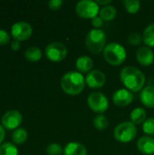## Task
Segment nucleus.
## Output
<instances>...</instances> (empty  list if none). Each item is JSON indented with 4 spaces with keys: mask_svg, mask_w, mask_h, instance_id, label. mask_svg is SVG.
I'll list each match as a JSON object with an SVG mask.
<instances>
[{
    "mask_svg": "<svg viewBox=\"0 0 154 155\" xmlns=\"http://www.w3.org/2000/svg\"><path fill=\"white\" fill-rule=\"evenodd\" d=\"M123 4L125 9L130 14H136L141 8V2L139 0H125Z\"/></svg>",
    "mask_w": 154,
    "mask_h": 155,
    "instance_id": "nucleus-25",
    "label": "nucleus"
},
{
    "mask_svg": "<svg viewBox=\"0 0 154 155\" xmlns=\"http://www.w3.org/2000/svg\"><path fill=\"white\" fill-rule=\"evenodd\" d=\"M143 130L146 134L154 136V117L148 118L143 125Z\"/></svg>",
    "mask_w": 154,
    "mask_h": 155,
    "instance_id": "nucleus-26",
    "label": "nucleus"
},
{
    "mask_svg": "<svg viewBox=\"0 0 154 155\" xmlns=\"http://www.w3.org/2000/svg\"><path fill=\"white\" fill-rule=\"evenodd\" d=\"M85 79L78 72H68L61 79L63 91L69 95H78L85 87Z\"/></svg>",
    "mask_w": 154,
    "mask_h": 155,
    "instance_id": "nucleus-2",
    "label": "nucleus"
},
{
    "mask_svg": "<svg viewBox=\"0 0 154 155\" xmlns=\"http://www.w3.org/2000/svg\"><path fill=\"white\" fill-rule=\"evenodd\" d=\"M141 102L148 108H154V87H144L140 95Z\"/></svg>",
    "mask_w": 154,
    "mask_h": 155,
    "instance_id": "nucleus-16",
    "label": "nucleus"
},
{
    "mask_svg": "<svg viewBox=\"0 0 154 155\" xmlns=\"http://www.w3.org/2000/svg\"><path fill=\"white\" fill-rule=\"evenodd\" d=\"M106 82L105 74L100 70H93L88 73L85 78L86 84L93 89H98L104 85Z\"/></svg>",
    "mask_w": 154,
    "mask_h": 155,
    "instance_id": "nucleus-11",
    "label": "nucleus"
},
{
    "mask_svg": "<svg viewBox=\"0 0 154 155\" xmlns=\"http://www.w3.org/2000/svg\"><path fill=\"white\" fill-rule=\"evenodd\" d=\"M114 138L120 143H129L137 135L136 125L132 122H124L118 124L113 132Z\"/></svg>",
    "mask_w": 154,
    "mask_h": 155,
    "instance_id": "nucleus-5",
    "label": "nucleus"
},
{
    "mask_svg": "<svg viewBox=\"0 0 154 155\" xmlns=\"http://www.w3.org/2000/svg\"><path fill=\"white\" fill-rule=\"evenodd\" d=\"M46 153L48 155H62L63 149L58 143H51L46 148Z\"/></svg>",
    "mask_w": 154,
    "mask_h": 155,
    "instance_id": "nucleus-27",
    "label": "nucleus"
},
{
    "mask_svg": "<svg viewBox=\"0 0 154 155\" xmlns=\"http://www.w3.org/2000/svg\"><path fill=\"white\" fill-rule=\"evenodd\" d=\"M5 129H4L3 125L0 124V145H1V143H3L4 139H5Z\"/></svg>",
    "mask_w": 154,
    "mask_h": 155,
    "instance_id": "nucleus-33",
    "label": "nucleus"
},
{
    "mask_svg": "<svg viewBox=\"0 0 154 155\" xmlns=\"http://www.w3.org/2000/svg\"><path fill=\"white\" fill-rule=\"evenodd\" d=\"M120 79L123 84L130 91L137 93L141 91L145 84V75L136 67L126 66L120 73Z\"/></svg>",
    "mask_w": 154,
    "mask_h": 155,
    "instance_id": "nucleus-1",
    "label": "nucleus"
},
{
    "mask_svg": "<svg viewBox=\"0 0 154 155\" xmlns=\"http://www.w3.org/2000/svg\"><path fill=\"white\" fill-rule=\"evenodd\" d=\"M64 155H87V150L84 144L72 142L66 144L64 150Z\"/></svg>",
    "mask_w": 154,
    "mask_h": 155,
    "instance_id": "nucleus-15",
    "label": "nucleus"
},
{
    "mask_svg": "<svg viewBox=\"0 0 154 155\" xmlns=\"http://www.w3.org/2000/svg\"><path fill=\"white\" fill-rule=\"evenodd\" d=\"M27 132L23 128H17L12 134V140L15 144H23L27 140Z\"/></svg>",
    "mask_w": 154,
    "mask_h": 155,
    "instance_id": "nucleus-22",
    "label": "nucleus"
},
{
    "mask_svg": "<svg viewBox=\"0 0 154 155\" xmlns=\"http://www.w3.org/2000/svg\"><path fill=\"white\" fill-rule=\"evenodd\" d=\"M143 36L140 35L139 34L137 33H133L129 35L128 37V42L130 45H134V46H137L139 45H141V43L143 42Z\"/></svg>",
    "mask_w": 154,
    "mask_h": 155,
    "instance_id": "nucleus-28",
    "label": "nucleus"
},
{
    "mask_svg": "<svg viewBox=\"0 0 154 155\" xmlns=\"http://www.w3.org/2000/svg\"><path fill=\"white\" fill-rule=\"evenodd\" d=\"M45 55L52 62H61L67 55V48L61 42H54L46 46Z\"/></svg>",
    "mask_w": 154,
    "mask_h": 155,
    "instance_id": "nucleus-7",
    "label": "nucleus"
},
{
    "mask_svg": "<svg viewBox=\"0 0 154 155\" xmlns=\"http://www.w3.org/2000/svg\"><path fill=\"white\" fill-rule=\"evenodd\" d=\"M11 48H12V50H14V51L19 50V49H20V43H19L18 41H14V42H12V44H11Z\"/></svg>",
    "mask_w": 154,
    "mask_h": 155,
    "instance_id": "nucleus-32",
    "label": "nucleus"
},
{
    "mask_svg": "<svg viewBox=\"0 0 154 155\" xmlns=\"http://www.w3.org/2000/svg\"><path fill=\"white\" fill-rule=\"evenodd\" d=\"M138 150L146 155L154 154V139L150 136H143L137 142Z\"/></svg>",
    "mask_w": 154,
    "mask_h": 155,
    "instance_id": "nucleus-14",
    "label": "nucleus"
},
{
    "mask_svg": "<svg viewBox=\"0 0 154 155\" xmlns=\"http://www.w3.org/2000/svg\"><path fill=\"white\" fill-rule=\"evenodd\" d=\"M138 63L143 66H149L154 61V54L151 48L147 46L141 47L136 53Z\"/></svg>",
    "mask_w": 154,
    "mask_h": 155,
    "instance_id": "nucleus-13",
    "label": "nucleus"
},
{
    "mask_svg": "<svg viewBox=\"0 0 154 155\" xmlns=\"http://www.w3.org/2000/svg\"><path fill=\"white\" fill-rule=\"evenodd\" d=\"M76 14L84 19H93L100 12L99 5L93 0H82L76 4Z\"/></svg>",
    "mask_w": 154,
    "mask_h": 155,
    "instance_id": "nucleus-6",
    "label": "nucleus"
},
{
    "mask_svg": "<svg viewBox=\"0 0 154 155\" xmlns=\"http://www.w3.org/2000/svg\"><path fill=\"white\" fill-rule=\"evenodd\" d=\"M10 42V35L9 34L3 30L0 29V45H5Z\"/></svg>",
    "mask_w": 154,
    "mask_h": 155,
    "instance_id": "nucleus-29",
    "label": "nucleus"
},
{
    "mask_svg": "<svg viewBox=\"0 0 154 155\" xmlns=\"http://www.w3.org/2000/svg\"><path fill=\"white\" fill-rule=\"evenodd\" d=\"M85 44L90 52L99 54L106 46V35L101 29H93L87 34Z\"/></svg>",
    "mask_w": 154,
    "mask_h": 155,
    "instance_id": "nucleus-4",
    "label": "nucleus"
},
{
    "mask_svg": "<svg viewBox=\"0 0 154 155\" xmlns=\"http://www.w3.org/2000/svg\"><path fill=\"white\" fill-rule=\"evenodd\" d=\"M133 100V95L132 92L126 89L117 90L113 95V101L115 105L120 107H124L129 105Z\"/></svg>",
    "mask_w": 154,
    "mask_h": 155,
    "instance_id": "nucleus-12",
    "label": "nucleus"
},
{
    "mask_svg": "<svg viewBox=\"0 0 154 155\" xmlns=\"http://www.w3.org/2000/svg\"><path fill=\"white\" fill-rule=\"evenodd\" d=\"M108 124L109 121L107 117L103 114H99L93 119V125L98 131H104L108 127Z\"/></svg>",
    "mask_w": 154,
    "mask_h": 155,
    "instance_id": "nucleus-23",
    "label": "nucleus"
},
{
    "mask_svg": "<svg viewBox=\"0 0 154 155\" xmlns=\"http://www.w3.org/2000/svg\"><path fill=\"white\" fill-rule=\"evenodd\" d=\"M132 123L134 124H140L145 122L146 119V111L142 107H137L133 109L130 114Z\"/></svg>",
    "mask_w": 154,
    "mask_h": 155,
    "instance_id": "nucleus-19",
    "label": "nucleus"
},
{
    "mask_svg": "<svg viewBox=\"0 0 154 155\" xmlns=\"http://www.w3.org/2000/svg\"><path fill=\"white\" fill-rule=\"evenodd\" d=\"M12 36L15 39V41H25L30 38L33 33L32 26L26 22H17L12 25L11 28Z\"/></svg>",
    "mask_w": 154,
    "mask_h": 155,
    "instance_id": "nucleus-9",
    "label": "nucleus"
},
{
    "mask_svg": "<svg viewBox=\"0 0 154 155\" xmlns=\"http://www.w3.org/2000/svg\"><path fill=\"white\" fill-rule=\"evenodd\" d=\"M95 2L97 3L98 5H103V6H105V5H108L111 3V0H105V1H103V0H97Z\"/></svg>",
    "mask_w": 154,
    "mask_h": 155,
    "instance_id": "nucleus-34",
    "label": "nucleus"
},
{
    "mask_svg": "<svg viewBox=\"0 0 154 155\" xmlns=\"http://www.w3.org/2000/svg\"><path fill=\"white\" fill-rule=\"evenodd\" d=\"M62 5H63L62 0H51L48 2V6L51 10H57L61 8Z\"/></svg>",
    "mask_w": 154,
    "mask_h": 155,
    "instance_id": "nucleus-30",
    "label": "nucleus"
},
{
    "mask_svg": "<svg viewBox=\"0 0 154 155\" xmlns=\"http://www.w3.org/2000/svg\"><path fill=\"white\" fill-rule=\"evenodd\" d=\"M87 103L89 107L92 109V111L98 114H103L106 112L109 106V103L106 96L100 92L92 93L88 96Z\"/></svg>",
    "mask_w": 154,
    "mask_h": 155,
    "instance_id": "nucleus-8",
    "label": "nucleus"
},
{
    "mask_svg": "<svg viewBox=\"0 0 154 155\" xmlns=\"http://www.w3.org/2000/svg\"><path fill=\"white\" fill-rule=\"evenodd\" d=\"M99 15L103 21H112L115 18L117 15V10L113 5H108L103 6V8L99 12Z\"/></svg>",
    "mask_w": 154,
    "mask_h": 155,
    "instance_id": "nucleus-18",
    "label": "nucleus"
},
{
    "mask_svg": "<svg viewBox=\"0 0 154 155\" xmlns=\"http://www.w3.org/2000/svg\"><path fill=\"white\" fill-rule=\"evenodd\" d=\"M93 66V62L92 58L87 55L80 56L76 61V68L81 73L91 72Z\"/></svg>",
    "mask_w": 154,
    "mask_h": 155,
    "instance_id": "nucleus-17",
    "label": "nucleus"
},
{
    "mask_svg": "<svg viewBox=\"0 0 154 155\" xmlns=\"http://www.w3.org/2000/svg\"><path fill=\"white\" fill-rule=\"evenodd\" d=\"M153 155H154V154H153Z\"/></svg>",
    "mask_w": 154,
    "mask_h": 155,
    "instance_id": "nucleus-35",
    "label": "nucleus"
},
{
    "mask_svg": "<svg viewBox=\"0 0 154 155\" xmlns=\"http://www.w3.org/2000/svg\"><path fill=\"white\" fill-rule=\"evenodd\" d=\"M92 25L95 28H100L103 25V20L100 16H96L92 20Z\"/></svg>",
    "mask_w": 154,
    "mask_h": 155,
    "instance_id": "nucleus-31",
    "label": "nucleus"
},
{
    "mask_svg": "<svg viewBox=\"0 0 154 155\" xmlns=\"http://www.w3.org/2000/svg\"><path fill=\"white\" fill-rule=\"evenodd\" d=\"M0 155H18V150L11 143H5L0 145Z\"/></svg>",
    "mask_w": 154,
    "mask_h": 155,
    "instance_id": "nucleus-24",
    "label": "nucleus"
},
{
    "mask_svg": "<svg viewBox=\"0 0 154 155\" xmlns=\"http://www.w3.org/2000/svg\"><path fill=\"white\" fill-rule=\"evenodd\" d=\"M103 57L105 61L113 66L122 64L126 59L125 48L118 43L108 44L103 50Z\"/></svg>",
    "mask_w": 154,
    "mask_h": 155,
    "instance_id": "nucleus-3",
    "label": "nucleus"
},
{
    "mask_svg": "<svg viewBox=\"0 0 154 155\" xmlns=\"http://www.w3.org/2000/svg\"><path fill=\"white\" fill-rule=\"evenodd\" d=\"M22 114L15 110H11L6 112L2 117L3 127L7 130H16L17 127L22 123Z\"/></svg>",
    "mask_w": 154,
    "mask_h": 155,
    "instance_id": "nucleus-10",
    "label": "nucleus"
},
{
    "mask_svg": "<svg viewBox=\"0 0 154 155\" xmlns=\"http://www.w3.org/2000/svg\"><path fill=\"white\" fill-rule=\"evenodd\" d=\"M25 57L31 62H37L42 57V51L36 46H32L26 49L25 52Z\"/></svg>",
    "mask_w": 154,
    "mask_h": 155,
    "instance_id": "nucleus-21",
    "label": "nucleus"
},
{
    "mask_svg": "<svg viewBox=\"0 0 154 155\" xmlns=\"http://www.w3.org/2000/svg\"><path fill=\"white\" fill-rule=\"evenodd\" d=\"M143 40L149 47H154V24L148 25L143 31Z\"/></svg>",
    "mask_w": 154,
    "mask_h": 155,
    "instance_id": "nucleus-20",
    "label": "nucleus"
}]
</instances>
